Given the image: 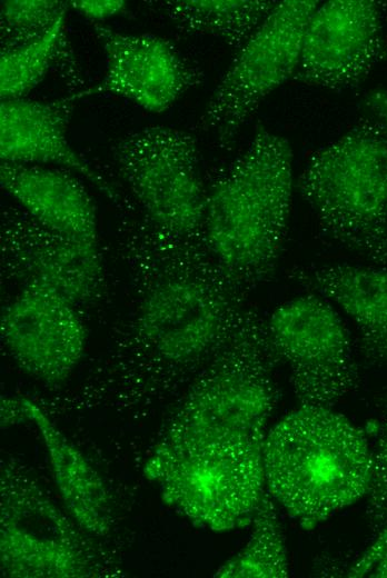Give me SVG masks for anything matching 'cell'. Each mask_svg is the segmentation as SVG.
<instances>
[{
    "label": "cell",
    "instance_id": "5b68a950",
    "mask_svg": "<svg viewBox=\"0 0 387 578\" xmlns=\"http://www.w3.org/2000/svg\"><path fill=\"white\" fill-rule=\"evenodd\" d=\"M322 231L387 269V139L360 121L311 155L297 181Z\"/></svg>",
    "mask_w": 387,
    "mask_h": 578
},
{
    "label": "cell",
    "instance_id": "7402d4cb",
    "mask_svg": "<svg viewBox=\"0 0 387 578\" xmlns=\"http://www.w3.org/2000/svg\"><path fill=\"white\" fill-rule=\"evenodd\" d=\"M69 8V1L60 0L1 1V51L20 48L40 39Z\"/></svg>",
    "mask_w": 387,
    "mask_h": 578
},
{
    "label": "cell",
    "instance_id": "9c48e42d",
    "mask_svg": "<svg viewBox=\"0 0 387 578\" xmlns=\"http://www.w3.org/2000/svg\"><path fill=\"white\" fill-rule=\"evenodd\" d=\"M318 4L317 0L277 2L236 52L199 119L220 148L230 150L264 99L294 77L305 28Z\"/></svg>",
    "mask_w": 387,
    "mask_h": 578
},
{
    "label": "cell",
    "instance_id": "e0dca14e",
    "mask_svg": "<svg viewBox=\"0 0 387 578\" xmlns=\"http://www.w3.org/2000/svg\"><path fill=\"white\" fill-rule=\"evenodd\" d=\"M290 278L337 303L355 322L364 358L387 367V269L336 263L296 268Z\"/></svg>",
    "mask_w": 387,
    "mask_h": 578
},
{
    "label": "cell",
    "instance_id": "d4e9b609",
    "mask_svg": "<svg viewBox=\"0 0 387 578\" xmlns=\"http://www.w3.org/2000/svg\"><path fill=\"white\" fill-rule=\"evenodd\" d=\"M360 121L370 124L387 139V90H374L361 102Z\"/></svg>",
    "mask_w": 387,
    "mask_h": 578
},
{
    "label": "cell",
    "instance_id": "ac0fdd59",
    "mask_svg": "<svg viewBox=\"0 0 387 578\" xmlns=\"http://www.w3.org/2000/svg\"><path fill=\"white\" fill-rule=\"evenodd\" d=\"M20 399L24 421H32L42 439L66 511L86 534L106 536L112 525V508L101 476L38 403Z\"/></svg>",
    "mask_w": 387,
    "mask_h": 578
},
{
    "label": "cell",
    "instance_id": "cb8c5ba5",
    "mask_svg": "<svg viewBox=\"0 0 387 578\" xmlns=\"http://www.w3.org/2000/svg\"><path fill=\"white\" fill-rule=\"evenodd\" d=\"M69 4L95 23L122 14L127 9V2L123 0H76L69 1Z\"/></svg>",
    "mask_w": 387,
    "mask_h": 578
},
{
    "label": "cell",
    "instance_id": "6da1fadb",
    "mask_svg": "<svg viewBox=\"0 0 387 578\" xmlns=\"http://www.w3.org/2000/svg\"><path fill=\"white\" fill-rule=\"evenodd\" d=\"M119 252L131 280L135 345L171 383L190 381L241 322L249 291L206 242L169 241L140 216L121 227Z\"/></svg>",
    "mask_w": 387,
    "mask_h": 578
},
{
    "label": "cell",
    "instance_id": "9a60e30c",
    "mask_svg": "<svg viewBox=\"0 0 387 578\" xmlns=\"http://www.w3.org/2000/svg\"><path fill=\"white\" fill-rule=\"evenodd\" d=\"M75 103L69 96L51 101L1 100V162L66 169L88 180L119 208L123 207L127 199L116 186L69 143L67 132Z\"/></svg>",
    "mask_w": 387,
    "mask_h": 578
},
{
    "label": "cell",
    "instance_id": "277c9868",
    "mask_svg": "<svg viewBox=\"0 0 387 578\" xmlns=\"http://www.w3.org/2000/svg\"><path fill=\"white\" fill-rule=\"evenodd\" d=\"M277 361L267 321L249 305L230 339L189 381L160 441L181 447L262 441L279 399Z\"/></svg>",
    "mask_w": 387,
    "mask_h": 578
},
{
    "label": "cell",
    "instance_id": "4fadbf2b",
    "mask_svg": "<svg viewBox=\"0 0 387 578\" xmlns=\"http://www.w3.org/2000/svg\"><path fill=\"white\" fill-rule=\"evenodd\" d=\"M386 56L379 3L330 0L318 4L307 22L292 79L328 90L351 89Z\"/></svg>",
    "mask_w": 387,
    "mask_h": 578
},
{
    "label": "cell",
    "instance_id": "44dd1931",
    "mask_svg": "<svg viewBox=\"0 0 387 578\" xmlns=\"http://www.w3.org/2000/svg\"><path fill=\"white\" fill-rule=\"evenodd\" d=\"M245 547L215 574L222 578H285L289 561L276 501L265 489Z\"/></svg>",
    "mask_w": 387,
    "mask_h": 578
},
{
    "label": "cell",
    "instance_id": "2e32d148",
    "mask_svg": "<svg viewBox=\"0 0 387 578\" xmlns=\"http://www.w3.org/2000/svg\"><path fill=\"white\" fill-rule=\"evenodd\" d=\"M0 185L17 206L47 229L100 243L97 206L75 173L54 167L1 162Z\"/></svg>",
    "mask_w": 387,
    "mask_h": 578
},
{
    "label": "cell",
    "instance_id": "5bb4252c",
    "mask_svg": "<svg viewBox=\"0 0 387 578\" xmlns=\"http://www.w3.org/2000/svg\"><path fill=\"white\" fill-rule=\"evenodd\" d=\"M92 29L106 56V73L97 84L70 93L76 102L111 94L149 112L161 113L204 80L199 67L167 39L150 33H125L102 23H93Z\"/></svg>",
    "mask_w": 387,
    "mask_h": 578
},
{
    "label": "cell",
    "instance_id": "52a82bcc",
    "mask_svg": "<svg viewBox=\"0 0 387 578\" xmlns=\"http://www.w3.org/2000/svg\"><path fill=\"white\" fill-rule=\"evenodd\" d=\"M111 152L139 216L156 233L178 243L206 242L207 191L195 136L150 126L118 139Z\"/></svg>",
    "mask_w": 387,
    "mask_h": 578
},
{
    "label": "cell",
    "instance_id": "d6986e66",
    "mask_svg": "<svg viewBox=\"0 0 387 578\" xmlns=\"http://www.w3.org/2000/svg\"><path fill=\"white\" fill-rule=\"evenodd\" d=\"M181 32L218 38L238 51L272 11L268 0L151 1Z\"/></svg>",
    "mask_w": 387,
    "mask_h": 578
},
{
    "label": "cell",
    "instance_id": "484cf974",
    "mask_svg": "<svg viewBox=\"0 0 387 578\" xmlns=\"http://www.w3.org/2000/svg\"><path fill=\"white\" fill-rule=\"evenodd\" d=\"M385 552H387V526L374 537L371 544L349 566L346 576L353 578L366 577L375 560Z\"/></svg>",
    "mask_w": 387,
    "mask_h": 578
},
{
    "label": "cell",
    "instance_id": "7a4b0ae2",
    "mask_svg": "<svg viewBox=\"0 0 387 578\" xmlns=\"http://www.w3.org/2000/svg\"><path fill=\"white\" fill-rule=\"evenodd\" d=\"M292 195L288 140L257 128L248 148L207 191L204 231L220 266L248 291L278 267Z\"/></svg>",
    "mask_w": 387,
    "mask_h": 578
},
{
    "label": "cell",
    "instance_id": "ba28073f",
    "mask_svg": "<svg viewBox=\"0 0 387 578\" xmlns=\"http://www.w3.org/2000/svg\"><path fill=\"white\" fill-rule=\"evenodd\" d=\"M0 567L10 578H85L97 575L82 529L24 468L1 471ZM85 532V531H83Z\"/></svg>",
    "mask_w": 387,
    "mask_h": 578
},
{
    "label": "cell",
    "instance_id": "30bf717a",
    "mask_svg": "<svg viewBox=\"0 0 387 578\" xmlns=\"http://www.w3.org/2000/svg\"><path fill=\"white\" fill-rule=\"evenodd\" d=\"M272 349L289 368L300 407L333 408L359 380L348 331L316 295L279 306L267 320Z\"/></svg>",
    "mask_w": 387,
    "mask_h": 578
},
{
    "label": "cell",
    "instance_id": "7c38bea8",
    "mask_svg": "<svg viewBox=\"0 0 387 578\" xmlns=\"http://www.w3.org/2000/svg\"><path fill=\"white\" fill-rule=\"evenodd\" d=\"M1 340L17 366L48 387L67 381L87 346L80 307L54 289L29 283L2 308Z\"/></svg>",
    "mask_w": 387,
    "mask_h": 578
},
{
    "label": "cell",
    "instance_id": "ffe728a7",
    "mask_svg": "<svg viewBox=\"0 0 387 578\" xmlns=\"http://www.w3.org/2000/svg\"><path fill=\"white\" fill-rule=\"evenodd\" d=\"M66 17L67 13L40 39L20 48L1 51V100L26 98L53 67H59L72 87L81 86L80 70L64 32Z\"/></svg>",
    "mask_w": 387,
    "mask_h": 578
},
{
    "label": "cell",
    "instance_id": "3957f363",
    "mask_svg": "<svg viewBox=\"0 0 387 578\" xmlns=\"http://www.w3.org/2000/svg\"><path fill=\"white\" fill-rule=\"evenodd\" d=\"M373 467L363 430L331 408L299 407L262 444L266 490L306 528L367 497Z\"/></svg>",
    "mask_w": 387,
    "mask_h": 578
},
{
    "label": "cell",
    "instance_id": "4316f807",
    "mask_svg": "<svg viewBox=\"0 0 387 578\" xmlns=\"http://www.w3.org/2000/svg\"><path fill=\"white\" fill-rule=\"evenodd\" d=\"M366 577L387 578V552L375 560Z\"/></svg>",
    "mask_w": 387,
    "mask_h": 578
},
{
    "label": "cell",
    "instance_id": "8fae6325",
    "mask_svg": "<svg viewBox=\"0 0 387 578\" xmlns=\"http://www.w3.org/2000/svg\"><path fill=\"white\" fill-rule=\"evenodd\" d=\"M1 270L19 287H50L75 305L91 307L107 290L100 243L79 241L41 226L16 203L1 213Z\"/></svg>",
    "mask_w": 387,
    "mask_h": 578
},
{
    "label": "cell",
    "instance_id": "603a6c76",
    "mask_svg": "<svg viewBox=\"0 0 387 578\" xmlns=\"http://www.w3.org/2000/svg\"><path fill=\"white\" fill-rule=\"evenodd\" d=\"M373 478L367 494L366 518L375 537L387 526V401L373 449Z\"/></svg>",
    "mask_w": 387,
    "mask_h": 578
},
{
    "label": "cell",
    "instance_id": "8992f818",
    "mask_svg": "<svg viewBox=\"0 0 387 578\" xmlns=\"http://www.w3.org/2000/svg\"><path fill=\"white\" fill-rule=\"evenodd\" d=\"M262 441L181 447L159 441L146 476L194 524L228 531L251 524L265 492Z\"/></svg>",
    "mask_w": 387,
    "mask_h": 578
}]
</instances>
